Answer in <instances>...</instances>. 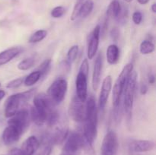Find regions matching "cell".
I'll list each match as a JSON object with an SVG mask.
<instances>
[{
  "mask_svg": "<svg viewBox=\"0 0 156 155\" xmlns=\"http://www.w3.org/2000/svg\"><path fill=\"white\" fill-rule=\"evenodd\" d=\"M36 89L28 90L21 93L12 94L8 97L5 103L4 114L6 118L13 116L17 112L24 108V104L34 95Z\"/></svg>",
  "mask_w": 156,
  "mask_h": 155,
  "instance_id": "2",
  "label": "cell"
},
{
  "mask_svg": "<svg viewBox=\"0 0 156 155\" xmlns=\"http://www.w3.org/2000/svg\"><path fill=\"white\" fill-rule=\"evenodd\" d=\"M151 9H152V12L153 13H156V4L155 3H153L151 6Z\"/></svg>",
  "mask_w": 156,
  "mask_h": 155,
  "instance_id": "44",
  "label": "cell"
},
{
  "mask_svg": "<svg viewBox=\"0 0 156 155\" xmlns=\"http://www.w3.org/2000/svg\"><path fill=\"white\" fill-rule=\"evenodd\" d=\"M3 155H4V154H3Z\"/></svg>",
  "mask_w": 156,
  "mask_h": 155,
  "instance_id": "50",
  "label": "cell"
},
{
  "mask_svg": "<svg viewBox=\"0 0 156 155\" xmlns=\"http://www.w3.org/2000/svg\"><path fill=\"white\" fill-rule=\"evenodd\" d=\"M79 46L78 45H73L71 46L69 50L68 53H67L66 56V60L69 62L70 63H73L77 58L78 54H79Z\"/></svg>",
  "mask_w": 156,
  "mask_h": 155,
  "instance_id": "32",
  "label": "cell"
},
{
  "mask_svg": "<svg viewBox=\"0 0 156 155\" xmlns=\"http://www.w3.org/2000/svg\"><path fill=\"white\" fill-rule=\"evenodd\" d=\"M148 90H149V87H148V85L146 84V83H143L141 85H140V94H141L142 95H145V94H146V93L148 92Z\"/></svg>",
  "mask_w": 156,
  "mask_h": 155,
  "instance_id": "39",
  "label": "cell"
},
{
  "mask_svg": "<svg viewBox=\"0 0 156 155\" xmlns=\"http://www.w3.org/2000/svg\"><path fill=\"white\" fill-rule=\"evenodd\" d=\"M119 141L117 133L109 131L104 137L101 147V155H118Z\"/></svg>",
  "mask_w": 156,
  "mask_h": 155,
  "instance_id": "6",
  "label": "cell"
},
{
  "mask_svg": "<svg viewBox=\"0 0 156 155\" xmlns=\"http://www.w3.org/2000/svg\"><path fill=\"white\" fill-rule=\"evenodd\" d=\"M83 122L82 135L87 141L91 144H94V141H95L98 136V121L87 119L85 120Z\"/></svg>",
  "mask_w": 156,
  "mask_h": 155,
  "instance_id": "15",
  "label": "cell"
},
{
  "mask_svg": "<svg viewBox=\"0 0 156 155\" xmlns=\"http://www.w3.org/2000/svg\"><path fill=\"white\" fill-rule=\"evenodd\" d=\"M107 61L110 65H115L118 62L120 58V50L116 44H111L107 49Z\"/></svg>",
  "mask_w": 156,
  "mask_h": 155,
  "instance_id": "22",
  "label": "cell"
},
{
  "mask_svg": "<svg viewBox=\"0 0 156 155\" xmlns=\"http://www.w3.org/2000/svg\"><path fill=\"white\" fill-rule=\"evenodd\" d=\"M132 155H133V154H132Z\"/></svg>",
  "mask_w": 156,
  "mask_h": 155,
  "instance_id": "49",
  "label": "cell"
},
{
  "mask_svg": "<svg viewBox=\"0 0 156 155\" xmlns=\"http://www.w3.org/2000/svg\"><path fill=\"white\" fill-rule=\"evenodd\" d=\"M41 79V75L40 71H34L28 74L26 78H24V84L26 87H31L34 85L37 82L39 81Z\"/></svg>",
  "mask_w": 156,
  "mask_h": 155,
  "instance_id": "25",
  "label": "cell"
},
{
  "mask_svg": "<svg viewBox=\"0 0 156 155\" xmlns=\"http://www.w3.org/2000/svg\"><path fill=\"white\" fill-rule=\"evenodd\" d=\"M30 112L26 108H22L17 112L13 116L10 117L8 121V124L13 125L22 132L24 134L29 128L30 122Z\"/></svg>",
  "mask_w": 156,
  "mask_h": 155,
  "instance_id": "7",
  "label": "cell"
},
{
  "mask_svg": "<svg viewBox=\"0 0 156 155\" xmlns=\"http://www.w3.org/2000/svg\"><path fill=\"white\" fill-rule=\"evenodd\" d=\"M40 145L39 139L34 135H31L23 142L20 150L22 155H34L39 149Z\"/></svg>",
  "mask_w": 156,
  "mask_h": 155,
  "instance_id": "16",
  "label": "cell"
},
{
  "mask_svg": "<svg viewBox=\"0 0 156 155\" xmlns=\"http://www.w3.org/2000/svg\"><path fill=\"white\" fill-rule=\"evenodd\" d=\"M69 133V131L68 126H62L56 128L54 132L50 134L53 144H56V145L62 144L68 137Z\"/></svg>",
  "mask_w": 156,
  "mask_h": 155,
  "instance_id": "21",
  "label": "cell"
},
{
  "mask_svg": "<svg viewBox=\"0 0 156 155\" xmlns=\"http://www.w3.org/2000/svg\"><path fill=\"white\" fill-rule=\"evenodd\" d=\"M0 87H1V83H0Z\"/></svg>",
  "mask_w": 156,
  "mask_h": 155,
  "instance_id": "47",
  "label": "cell"
},
{
  "mask_svg": "<svg viewBox=\"0 0 156 155\" xmlns=\"http://www.w3.org/2000/svg\"><path fill=\"white\" fill-rule=\"evenodd\" d=\"M68 90V83L65 78H58L50 84L47 90V95L53 104H59L65 99Z\"/></svg>",
  "mask_w": 156,
  "mask_h": 155,
  "instance_id": "4",
  "label": "cell"
},
{
  "mask_svg": "<svg viewBox=\"0 0 156 155\" xmlns=\"http://www.w3.org/2000/svg\"><path fill=\"white\" fill-rule=\"evenodd\" d=\"M5 96V91H3V90H0V101L4 98Z\"/></svg>",
  "mask_w": 156,
  "mask_h": 155,
  "instance_id": "42",
  "label": "cell"
},
{
  "mask_svg": "<svg viewBox=\"0 0 156 155\" xmlns=\"http://www.w3.org/2000/svg\"><path fill=\"white\" fill-rule=\"evenodd\" d=\"M125 2H128V3H129V2H131L133 1V0H124Z\"/></svg>",
  "mask_w": 156,
  "mask_h": 155,
  "instance_id": "45",
  "label": "cell"
},
{
  "mask_svg": "<svg viewBox=\"0 0 156 155\" xmlns=\"http://www.w3.org/2000/svg\"><path fill=\"white\" fill-rule=\"evenodd\" d=\"M85 0H77V2H84Z\"/></svg>",
  "mask_w": 156,
  "mask_h": 155,
  "instance_id": "46",
  "label": "cell"
},
{
  "mask_svg": "<svg viewBox=\"0 0 156 155\" xmlns=\"http://www.w3.org/2000/svg\"><path fill=\"white\" fill-rule=\"evenodd\" d=\"M82 132H73L68 135L66 139V142L62 147V153L64 155H76V153L82 146Z\"/></svg>",
  "mask_w": 156,
  "mask_h": 155,
  "instance_id": "5",
  "label": "cell"
},
{
  "mask_svg": "<svg viewBox=\"0 0 156 155\" xmlns=\"http://www.w3.org/2000/svg\"><path fill=\"white\" fill-rule=\"evenodd\" d=\"M122 7L120 2L118 0H113L110 5H108L107 9L106 15L109 17V18H114V19L118 20L120 14L122 12Z\"/></svg>",
  "mask_w": 156,
  "mask_h": 155,
  "instance_id": "23",
  "label": "cell"
},
{
  "mask_svg": "<svg viewBox=\"0 0 156 155\" xmlns=\"http://www.w3.org/2000/svg\"><path fill=\"white\" fill-rule=\"evenodd\" d=\"M51 63L52 60L50 59H47L46 60H44L41 65H39L37 68V71H40L41 75V78H44L46 75L49 73V71H50V68H51Z\"/></svg>",
  "mask_w": 156,
  "mask_h": 155,
  "instance_id": "29",
  "label": "cell"
},
{
  "mask_svg": "<svg viewBox=\"0 0 156 155\" xmlns=\"http://www.w3.org/2000/svg\"><path fill=\"white\" fill-rule=\"evenodd\" d=\"M85 104V120H97L98 121V109L96 105L95 98L93 95L89 96L86 100ZM84 120V121H85Z\"/></svg>",
  "mask_w": 156,
  "mask_h": 155,
  "instance_id": "19",
  "label": "cell"
},
{
  "mask_svg": "<svg viewBox=\"0 0 156 155\" xmlns=\"http://www.w3.org/2000/svg\"><path fill=\"white\" fill-rule=\"evenodd\" d=\"M155 44L149 40H143L140 46V52L143 55L151 54L155 51Z\"/></svg>",
  "mask_w": 156,
  "mask_h": 155,
  "instance_id": "26",
  "label": "cell"
},
{
  "mask_svg": "<svg viewBox=\"0 0 156 155\" xmlns=\"http://www.w3.org/2000/svg\"><path fill=\"white\" fill-rule=\"evenodd\" d=\"M132 18L134 24L139 25V24H141L142 21H143V14H142V12L136 11V12H133V14Z\"/></svg>",
  "mask_w": 156,
  "mask_h": 155,
  "instance_id": "37",
  "label": "cell"
},
{
  "mask_svg": "<svg viewBox=\"0 0 156 155\" xmlns=\"http://www.w3.org/2000/svg\"><path fill=\"white\" fill-rule=\"evenodd\" d=\"M110 35H111V37L113 41L117 42L119 38H120V30L117 27H114L110 32Z\"/></svg>",
  "mask_w": 156,
  "mask_h": 155,
  "instance_id": "38",
  "label": "cell"
},
{
  "mask_svg": "<svg viewBox=\"0 0 156 155\" xmlns=\"http://www.w3.org/2000/svg\"><path fill=\"white\" fill-rule=\"evenodd\" d=\"M76 97L85 103L88 98V76L79 71L76 79Z\"/></svg>",
  "mask_w": 156,
  "mask_h": 155,
  "instance_id": "11",
  "label": "cell"
},
{
  "mask_svg": "<svg viewBox=\"0 0 156 155\" xmlns=\"http://www.w3.org/2000/svg\"><path fill=\"white\" fill-rule=\"evenodd\" d=\"M47 36V31L46 30H38L32 33L28 39V43H37L45 39Z\"/></svg>",
  "mask_w": 156,
  "mask_h": 155,
  "instance_id": "27",
  "label": "cell"
},
{
  "mask_svg": "<svg viewBox=\"0 0 156 155\" xmlns=\"http://www.w3.org/2000/svg\"><path fill=\"white\" fill-rule=\"evenodd\" d=\"M66 13V9L63 6H56V7L53 8L51 10L50 15L51 17L53 18H59L62 16H63Z\"/></svg>",
  "mask_w": 156,
  "mask_h": 155,
  "instance_id": "33",
  "label": "cell"
},
{
  "mask_svg": "<svg viewBox=\"0 0 156 155\" xmlns=\"http://www.w3.org/2000/svg\"><path fill=\"white\" fill-rule=\"evenodd\" d=\"M21 51H22V49L19 46L11 47V48L2 51L0 53V66L9 63L17 56H18L21 53Z\"/></svg>",
  "mask_w": 156,
  "mask_h": 155,
  "instance_id": "20",
  "label": "cell"
},
{
  "mask_svg": "<svg viewBox=\"0 0 156 155\" xmlns=\"http://www.w3.org/2000/svg\"><path fill=\"white\" fill-rule=\"evenodd\" d=\"M22 135V132L16 126L8 124V126H6L2 132V139L5 145H12V144L18 142Z\"/></svg>",
  "mask_w": 156,
  "mask_h": 155,
  "instance_id": "10",
  "label": "cell"
},
{
  "mask_svg": "<svg viewBox=\"0 0 156 155\" xmlns=\"http://www.w3.org/2000/svg\"><path fill=\"white\" fill-rule=\"evenodd\" d=\"M137 89V72L134 70L129 74L125 84L124 90L123 93V113L126 115V123L128 128L132 124L133 107L134 99Z\"/></svg>",
  "mask_w": 156,
  "mask_h": 155,
  "instance_id": "1",
  "label": "cell"
},
{
  "mask_svg": "<svg viewBox=\"0 0 156 155\" xmlns=\"http://www.w3.org/2000/svg\"><path fill=\"white\" fill-rule=\"evenodd\" d=\"M69 115L73 121L76 122H83L85 117V107L76 96L73 97L69 106Z\"/></svg>",
  "mask_w": 156,
  "mask_h": 155,
  "instance_id": "8",
  "label": "cell"
},
{
  "mask_svg": "<svg viewBox=\"0 0 156 155\" xmlns=\"http://www.w3.org/2000/svg\"><path fill=\"white\" fill-rule=\"evenodd\" d=\"M79 71L85 74V75L88 76V72H89V63H88V59H84L82 62V64L79 68Z\"/></svg>",
  "mask_w": 156,
  "mask_h": 155,
  "instance_id": "36",
  "label": "cell"
},
{
  "mask_svg": "<svg viewBox=\"0 0 156 155\" xmlns=\"http://www.w3.org/2000/svg\"><path fill=\"white\" fill-rule=\"evenodd\" d=\"M33 103L34 107L47 110L48 112L53 110V107L55 106L48 95L45 93H40L35 95Z\"/></svg>",
  "mask_w": 156,
  "mask_h": 155,
  "instance_id": "17",
  "label": "cell"
},
{
  "mask_svg": "<svg viewBox=\"0 0 156 155\" xmlns=\"http://www.w3.org/2000/svg\"><path fill=\"white\" fill-rule=\"evenodd\" d=\"M35 63V58L33 56L26 58V59L21 60L18 64V68L21 71H27L34 66Z\"/></svg>",
  "mask_w": 156,
  "mask_h": 155,
  "instance_id": "28",
  "label": "cell"
},
{
  "mask_svg": "<svg viewBox=\"0 0 156 155\" xmlns=\"http://www.w3.org/2000/svg\"><path fill=\"white\" fill-rule=\"evenodd\" d=\"M155 82V76L153 73H150L148 76V83L149 84L153 85Z\"/></svg>",
  "mask_w": 156,
  "mask_h": 155,
  "instance_id": "41",
  "label": "cell"
},
{
  "mask_svg": "<svg viewBox=\"0 0 156 155\" xmlns=\"http://www.w3.org/2000/svg\"><path fill=\"white\" fill-rule=\"evenodd\" d=\"M93 9H94V2H93V0H85L82 3V6H81L79 18H87L88 15H91Z\"/></svg>",
  "mask_w": 156,
  "mask_h": 155,
  "instance_id": "24",
  "label": "cell"
},
{
  "mask_svg": "<svg viewBox=\"0 0 156 155\" xmlns=\"http://www.w3.org/2000/svg\"><path fill=\"white\" fill-rule=\"evenodd\" d=\"M62 155H64V154H62Z\"/></svg>",
  "mask_w": 156,
  "mask_h": 155,
  "instance_id": "48",
  "label": "cell"
},
{
  "mask_svg": "<svg viewBox=\"0 0 156 155\" xmlns=\"http://www.w3.org/2000/svg\"><path fill=\"white\" fill-rule=\"evenodd\" d=\"M59 122V113L56 110H51L48 114L47 119V125L48 127H53L56 126Z\"/></svg>",
  "mask_w": 156,
  "mask_h": 155,
  "instance_id": "30",
  "label": "cell"
},
{
  "mask_svg": "<svg viewBox=\"0 0 156 155\" xmlns=\"http://www.w3.org/2000/svg\"><path fill=\"white\" fill-rule=\"evenodd\" d=\"M29 112H30V120L38 126H41L44 123H46L47 116H48V114L50 112L47 110L38 109V108L34 107V106L30 107Z\"/></svg>",
  "mask_w": 156,
  "mask_h": 155,
  "instance_id": "18",
  "label": "cell"
},
{
  "mask_svg": "<svg viewBox=\"0 0 156 155\" xmlns=\"http://www.w3.org/2000/svg\"><path fill=\"white\" fill-rule=\"evenodd\" d=\"M155 146V142L150 140H132L129 149L132 153H144L152 150Z\"/></svg>",
  "mask_w": 156,
  "mask_h": 155,
  "instance_id": "14",
  "label": "cell"
},
{
  "mask_svg": "<svg viewBox=\"0 0 156 155\" xmlns=\"http://www.w3.org/2000/svg\"><path fill=\"white\" fill-rule=\"evenodd\" d=\"M133 70V64L128 63L127 65L123 67L119 76L117 77V80H116L115 83L114 84V87H113L112 101L114 107L120 104V102L122 101V97H123L125 84H126V80H127L128 76H129V74H130Z\"/></svg>",
  "mask_w": 156,
  "mask_h": 155,
  "instance_id": "3",
  "label": "cell"
},
{
  "mask_svg": "<svg viewBox=\"0 0 156 155\" xmlns=\"http://www.w3.org/2000/svg\"><path fill=\"white\" fill-rule=\"evenodd\" d=\"M111 89H112V77L111 75H108L103 80L100 94H99L98 108L100 110L103 111L105 109Z\"/></svg>",
  "mask_w": 156,
  "mask_h": 155,
  "instance_id": "12",
  "label": "cell"
},
{
  "mask_svg": "<svg viewBox=\"0 0 156 155\" xmlns=\"http://www.w3.org/2000/svg\"><path fill=\"white\" fill-rule=\"evenodd\" d=\"M137 2H138L140 5H146L149 3V0H137Z\"/></svg>",
  "mask_w": 156,
  "mask_h": 155,
  "instance_id": "43",
  "label": "cell"
},
{
  "mask_svg": "<svg viewBox=\"0 0 156 155\" xmlns=\"http://www.w3.org/2000/svg\"><path fill=\"white\" fill-rule=\"evenodd\" d=\"M123 103L122 101L120 102V104L117 105V106H114V109H113V120L114 121V122L117 125H118L119 123L121 121V119L123 117Z\"/></svg>",
  "mask_w": 156,
  "mask_h": 155,
  "instance_id": "31",
  "label": "cell"
},
{
  "mask_svg": "<svg viewBox=\"0 0 156 155\" xmlns=\"http://www.w3.org/2000/svg\"><path fill=\"white\" fill-rule=\"evenodd\" d=\"M109 17L105 14V16L103 19V23L101 24V34L102 37H105L106 36V34L108 33V25H109Z\"/></svg>",
  "mask_w": 156,
  "mask_h": 155,
  "instance_id": "35",
  "label": "cell"
},
{
  "mask_svg": "<svg viewBox=\"0 0 156 155\" xmlns=\"http://www.w3.org/2000/svg\"><path fill=\"white\" fill-rule=\"evenodd\" d=\"M24 78H15L14 80H12L11 81H9V83H7L6 84V88H10V89H15V88H18V87H20L21 85H22L24 84Z\"/></svg>",
  "mask_w": 156,
  "mask_h": 155,
  "instance_id": "34",
  "label": "cell"
},
{
  "mask_svg": "<svg viewBox=\"0 0 156 155\" xmlns=\"http://www.w3.org/2000/svg\"><path fill=\"white\" fill-rule=\"evenodd\" d=\"M7 155H22L21 153V150L20 148H18V147H14V148L11 149L9 150V153Z\"/></svg>",
  "mask_w": 156,
  "mask_h": 155,
  "instance_id": "40",
  "label": "cell"
},
{
  "mask_svg": "<svg viewBox=\"0 0 156 155\" xmlns=\"http://www.w3.org/2000/svg\"><path fill=\"white\" fill-rule=\"evenodd\" d=\"M104 58L102 52L98 53L96 56L95 61L94 64V68L92 72V80H91V84L94 91H97L100 86L101 79L102 75V70H103L104 65Z\"/></svg>",
  "mask_w": 156,
  "mask_h": 155,
  "instance_id": "13",
  "label": "cell"
},
{
  "mask_svg": "<svg viewBox=\"0 0 156 155\" xmlns=\"http://www.w3.org/2000/svg\"><path fill=\"white\" fill-rule=\"evenodd\" d=\"M101 37L100 24L95 26L94 29L89 33L87 43V56L88 59H92L97 54L98 50L99 43Z\"/></svg>",
  "mask_w": 156,
  "mask_h": 155,
  "instance_id": "9",
  "label": "cell"
}]
</instances>
